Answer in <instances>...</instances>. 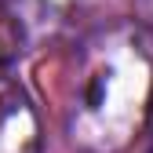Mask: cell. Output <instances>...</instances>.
Masks as SVG:
<instances>
[]
</instances>
